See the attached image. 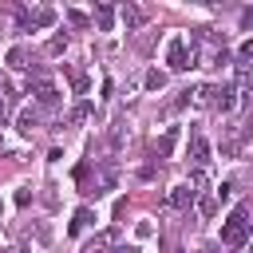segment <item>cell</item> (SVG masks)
Returning <instances> with one entry per match:
<instances>
[{"label": "cell", "instance_id": "obj_17", "mask_svg": "<svg viewBox=\"0 0 253 253\" xmlns=\"http://www.w3.org/2000/svg\"><path fill=\"white\" fill-rule=\"evenodd\" d=\"M63 43H67V40H63V36H55V40L47 43V51H51V55H59V51H63Z\"/></svg>", "mask_w": 253, "mask_h": 253}, {"label": "cell", "instance_id": "obj_4", "mask_svg": "<svg viewBox=\"0 0 253 253\" xmlns=\"http://www.w3.org/2000/svg\"><path fill=\"white\" fill-rule=\"evenodd\" d=\"M190 158H194V166H198V170H202V166L210 162V142H206V138H202L198 130L190 134Z\"/></svg>", "mask_w": 253, "mask_h": 253}, {"label": "cell", "instance_id": "obj_1", "mask_svg": "<svg viewBox=\"0 0 253 253\" xmlns=\"http://www.w3.org/2000/svg\"><path fill=\"white\" fill-rule=\"evenodd\" d=\"M245 241H249V213H245V206H237V210L229 213V221L221 225V245L237 249V245H245Z\"/></svg>", "mask_w": 253, "mask_h": 253}, {"label": "cell", "instance_id": "obj_19", "mask_svg": "<svg viewBox=\"0 0 253 253\" xmlns=\"http://www.w3.org/2000/svg\"><path fill=\"white\" fill-rule=\"evenodd\" d=\"M115 253H138V249H134V245H119Z\"/></svg>", "mask_w": 253, "mask_h": 253}, {"label": "cell", "instance_id": "obj_6", "mask_svg": "<svg viewBox=\"0 0 253 253\" xmlns=\"http://www.w3.org/2000/svg\"><path fill=\"white\" fill-rule=\"evenodd\" d=\"M194 194H198V190H190V186H174V190H170V198H166V202H170V206H174V210H186V206H190V202H194Z\"/></svg>", "mask_w": 253, "mask_h": 253}, {"label": "cell", "instance_id": "obj_18", "mask_svg": "<svg viewBox=\"0 0 253 253\" xmlns=\"http://www.w3.org/2000/svg\"><path fill=\"white\" fill-rule=\"evenodd\" d=\"M241 59H253V40H249V43L241 47Z\"/></svg>", "mask_w": 253, "mask_h": 253}, {"label": "cell", "instance_id": "obj_16", "mask_svg": "<svg viewBox=\"0 0 253 253\" xmlns=\"http://www.w3.org/2000/svg\"><path fill=\"white\" fill-rule=\"evenodd\" d=\"M87 115H91V103H79V107H75L67 119H71V123H79V119H87Z\"/></svg>", "mask_w": 253, "mask_h": 253}, {"label": "cell", "instance_id": "obj_7", "mask_svg": "<svg viewBox=\"0 0 253 253\" xmlns=\"http://www.w3.org/2000/svg\"><path fill=\"white\" fill-rule=\"evenodd\" d=\"M95 24H99V32H111L115 28V8L111 4H99L95 8Z\"/></svg>", "mask_w": 253, "mask_h": 253}, {"label": "cell", "instance_id": "obj_13", "mask_svg": "<svg viewBox=\"0 0 253 253\" xmlns=\"http://www.w3.org/2000/svg\"><path fill=\"white\" fill-rule=\"evenodd\" d=\"M8 67H28V63H24V47H12V51H8Z\"/></svg>", "mask_w": 253, "mask_h": 253}, {"label": "cell", "instance_id": "obj_11", "mask_svg": "<svg viewBox=\"0 0 253 253\" xmlns=\"http://www.w3.org/2000/svg\"><path fill=\"white\" fill-rule=\"evenodd\" d=\"M162 87H166V71H158V67H154V71L146 75V91H162Z\"/></svg>", "mask_w": 253, "mask_h": 253}, {"label": "cell", "instance_id": "obj_3", "mask_svg": "<svg viewBox=\"0 0 253 253\" xmlns=\"http://www.w3.org/2000/svg\"><path fill=\"white\" fill-rule=\"evenodd\" d=\"M213 95H217V99H213V107H217V111H233V107H237V87H233V83L213 87Z\"/></svg>", "mask_w": 253, "mask_h": 253}, {"label": "cell", "instance_id": "obj_8", "mask_svg": "<svg viewBox=\"0 0 253 253\" xmlns=\"http://www.w3.org/2000/svg\"><path fill=\"white\" fill-rule=\"evenodd\" d=\"M174 142H178V130L170 126V130H166V134L158 138V146H154V154H158V158H170V150H174Z\"/></svg>", "mask_w": 253, "mask_h": 253}, {"label": "cell", "instance_id": "obj_10", "mask_svg": "<svg viewBox=\"0 0 253 253\" xmlns=\"http://www.w3.org/2000/svg\"><path fill=\"white\" fill-rule=\"evenodd\" d=\"M28 20H32V28H47V24L55 20V12H51V8H36Z\"/></svg>", "mask_w": 253, "mask_h": 253}, {"label": "cell", "instance_id": "obj_12", "mask_svg": "<svg viewBox=\"0 0 253 253\" xmlns=\"http://www.w3.org/2000/svg\"><path fill=\"white\" fill-rule=\"evenodd\" d=\"M91 221V210L83 206V210H75V217H71V233H83V225Z\"/></svg>", "mask_w": 253, "mask_h": 253}, {"label": "cell", "instance_id": "obj_2", "mask_svg": "<svg viewBox=\"0 0 253 253\" xmlns=\"http://www.w3.org/2000/svg\"><path fill=\"white\" fill-rule=\"evenodd\" d=\"M166 63H170L174 71H186V67L194 63V51L186 47V40H170V47H166Z\"/></svg>", "mask_w": 253, "mask_h": 253}, {"label": "cell", "instance_id": "obj_20", "mask_svg": "<svg viewBox=\"0 0 253 253\" xmlns=\"http://www.w3.org/2000/svg\"><path fill=\"white\" fill-rule=\"evenodd\" d=\"M0 213H4V202H0Z\"/></svg>", "mask_w": 253, "mask_h": 253}, {"label": "cell", "instance_id": "obj_5", "mask_svg": "<svg viewBox=\"0 0 253 253\" xmlns=\"http://www.w3.org/2000/svg\"><path fill=\"white\" fill-rule=\"evenodd\" d=\"M119 16H123V24H126V28H142V20H146V12H142L138 4H123V8H119Z\"/></svg>", "mask_w": 253, "mask_h": 253}, {"label": "cell", "instance_id": "obj_9", "mask_svg": "<svg viewBox=\"0 0 253 253\" xmlns=\"http://www.w3.org/2000/svg\"><path fill=\"white\" fill-rule=\"evenodd\" d=\"M36 123H40V111H36V107H24V111H20V130H24V134H32V130H36Z\"/></svg>", "mask_w": 253, "mask_h": 253}, {"label": "cell", "instance_id": "obj_14", "mask_svg": "<svg viewBox=\"0 0 253 253\" xmlns=\"http://www.w3.org/2000/svg\"><path fill=\"white\" fill-rule=\"evenodd\" d=\"M198 210H202L206 217H213V213H217V198H202V202H198Z\"/></svg>", "mask_w": 253, "mask_h": 253}, {"label": "cell", "instance_id": "obj_15", "mask_svg": "<svg viewBox=\"0 0 253 253\" xmlns=\"http://www.w3.org/2000/svg\"><path fill=\"white\" fill-rule=\"evenodd\" d=\"M71 87H75V95H83V91H87V75H79V71H71Z\"/></svg>", "mask_w": 253, "mask_h": 253}]
</instances>
